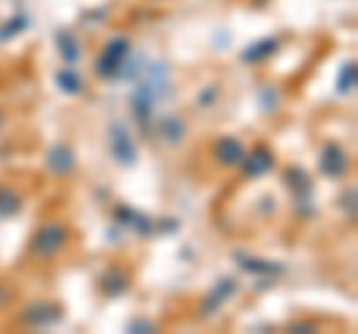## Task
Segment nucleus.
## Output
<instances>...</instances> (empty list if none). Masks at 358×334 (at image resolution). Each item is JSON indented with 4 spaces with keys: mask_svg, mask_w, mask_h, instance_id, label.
Masks as SVG:
<instances>
[{
    "mask_svg": "<svg viewBox=\"0 0 358 334\" xmlns=\"http://www.w3.org/2000/svg\"><path fill=\"white\" fill-rule=\"evenodd\" d=\"M63 319V307L54 302H33L21 310V322L27 328H51Z\"/></svg>",
    "mask_w": 358,
    "mask_h": 334,
    "instance_id": "obj_5",
    "label": "nucleus"
},
{
    "mask_svg": "<svg viewBox=\"0 0 358 334\" xmlns=\"http://www.w3.org/2000/svg\"><path fill=\"white\" fill-rule=\"evenodd\" d=\"M75 164H78L75 150L66 140L54 143V147L48 150V155H45V170L54 173V176H69V173H75Z\"/></svg>",
    "mask_w": 358,
    "mask_h": 334,
    "instance_id": "obj_7",
    "label": "nucleus"
},
{
    "mask_svg": "<svg viewBox=\"0 0 358 334\" xmlns=\"http://www.w3.org/2000/svg\"><path fill=\"white\" fill-rule=\"evenodd\" d=\"M129 286H131V275L126 269H120V266H110V269L102 272V277H99V289H102V296H108V298L126 296Z\"/></svg>",
    "mask_w": 358,
    "mask_h": 334,
    "instance_id": "obj_10",
    "label": "nucleus"
},
{
    "mask_svg": "<svg viewBox=\"0 0 358 334\" xmlns=\"http://www.w3.org/2000/svg\"><path fill=\"white\" fill-rule=\"evenodd\" d=\"M131 57V39L129 36H110L105 42L102 54L96 57V75L105 78V81H117V78L126 75V63Z\"/></svg>",
    "mask_w": 358,
    "mask_h": 334,
    "instance_id": "obj_1",
    "label": "nucleus"
},
{
    "mask_svg": "<svg viewBox=\"0 0 358 334\" xmlns=\"http://www.w3.org/2000/svg\"><path fill=\"white\" fill-rule=\"evenodd\" d=\"M242 155H245L242 140L227 138V135L218 138V140H215V147H212V159H215L218 167H239Z\"/></svg>",
    "mask_w": 358,
    "mask_h": 334,
    "instance_id": "obj_11",
    "label": "nucleus"
},
{
    "mask_svg": "<svg viewBox=\"0 0 358 334\" xmlns=\"http://www.w3.org/2000/svg\"><path fill=\"white\" fill-rule=\"evenodd\" d=\"M108 152L120 167H134L138 161V147H134L131 131L117 119L108 126Z\"/></svg>",
    "mask_w": 358,
    "mask_h": 334,
    "instance_id": "obj_3",
    "label": "nucleus"
},
{
    "mask_svg": "<svg viewBox=\"0 0 358 334\" xmlns=\"http://www.w3.org/2000/svg\"><path fill=\"white\" fill-rule=\"evenodd\" d=\"M21 212V194L9 185H0V218H15Z\"/></svg>",
    "mask_w": 358,
    "mask_h": 334,
    "instance_id": "obj_16",
    "label": "nucleus"
},
{
    "mask_svg": "<svg viewBox=\"0 0 358 334\" xmlns=\"http://www.w3.org/2000/svg\"><path fill=\"white\" fill-rule=\"evenodd\" d=\"M236 260L245 272H254V275H278L281 272V266H275V263H266L260 257H245V254H236Z\"/></svg>",
    "mask_w": 358,
    "mask_h": 334,
    "instance_id": "obj_18",
    "label": "nucleus"
},
{
    "mask_svg": "<svg viewBox=\"0 0 358 334\" xmlns=\"http://www.w3.org/2000/svg\"><path fill=\"white\" fill-rule=\"evenodd\" d=\"M343 209H346V215H355V188H350V191L343 194Z\"/></svg>",
    "mask_w": 358,
    "mask_h": 334,
    "instance_id": "obj_23",
    "label": "nucleus"
},
{
    "mask_svg": "<svg viewBox=\"0 0 358 334\" xmlns=\"http://www.w3.org/2000/svg\"><path fill=\"white\" fill-rule=\"evenodd\" d=\"M129 331H138V334L155 331V322H150V319H131V322H129Z\"/></svg>",
    "mask_w": 358,
    "mask_h": 334,
    "instance_id": "obj_21",
    "label": "nucleus"
},
{
    "mask_svg": "<svg viewBox=\"0 0 358 334\" xmlns=\"http://www.w3.org/2000/svg\"><path fill=\"white\" fill-rule=\"evenodd\" d=\"M159 129H162V138L167 143H179V140H182V135H185V126L176 117H164Z\"/></svg>",
    "mask_w": 358,
    "mask_h": 334,
    "instance_id": "obj_19",
    "label": "nucleus"
},
{
    "mask_svg": "<svg viewBox=\"0 0 358 334\" xmlns=\"http://www.w3.org/2000/svg\"><path fill=\"white\" fill-rule=\"evenodd\" d=\"M54 42H57L60 57H63L66 63H69V66H72L78 57H81V48H78L75 33H69V30H57V33H54Z\"/></svg>",
    "mask_w": 358,
    "mask_h": 334,
    "instance_id": "obj_15",
    "label": "nucleus"
},
{
    "mask_svg": "<svg viewBox=\"0 0 358 334\" xmlns=\"http://www.w3.org/2000/svg\"><path fill=\"white\" fill-rule=\"evenodd\" d=\"M236 289H239L236 277H221V281H218V284L206 293L203 302H200V317H212V314H218V310H221L224 305H227V298L236 296Z\"/></svg>",
    "mask_w": 358,
    "mask_h": 334,
    "instance_id": "obj_6",
    "label": "nucleus"
},
{
    "mask_svg": "<svg viewBox=\"0 0 358 334\" xmlns=\"http://www.w3.org/2000/svg\"><path fill=\"white\" fill-rule=\"evenodd\" d=\"M284 182H287V188L293 191L296 197H310V180H308V173L301 170V167H287L284 170Z\"/></svg>",
    "mask_w": 358,
    "mask_h": 334,
    "instance_id": "obj_13",
    "label": "nucleus"
},
{
    "mask_svg": "<svg viewBox=\"0 0 358 334\" xmlns=\"http://www.w3.org/2000/svg\"><path fill=\"white\" fill-rule=\"evenodd\" d=\"M317 164L326 180H343V176L350 173V152H346L338 140H329V143H322Z\"/></svg>",
    "mask_w": 358,
    "mask_h": 334,
    "instance_id": "obj_4",
    "label": "nucleus"
},
{
    "mask_svg": "<svg viewBox=\"0 0 358 334\" xmlns=\"http://www.w3.org/2000/svg\"><path fill=\"white\" fill-rule=\"evenodd\" d=\"M54 84H57L60 93H66V96H78L84 90V78L78 75L72 66H66V69H60L57 75H54Z\"/></svg>",
    "mask_w": 358,
    "mask_h": 334,
    "instance_id": "obj_14",
    "label": "nucleus"
},
{
    "mask_svg": "<svg viewBox=\"0 0 358 334\" xmlns=\"http://www.w3.org/2000/svg\"><path fill=\"white\" fill-rule=\"evenodd\" d=\"M278 45H281V42H278L275 36H266V39H257L251 48H245L242 51V63H263V60H268L272 57V54H278Z\"/></svg>",
    "mask_w": 358,
    "mask_h": 334,
    "instance_id": "obj_12",
    "label": "nucleus"
},
{
    "mask_svg": "<svg viewBox=\"0 0 358 334\" xmlns=\"http://www.w3.org/2000/svg\"><path fill=\"white\" fill-rule=\"evenodd\" d=\"M0 129H3V114H0Z\"/></svg>",
    "mask_w": 358,
    "mask_h": 334,
    "instance_id": "obj_25",
    "label": "nucleus"
},
{
    "mask_svg": "<svg viewBox=\"0 0 358 334\" xmlns=\"http://www.w3.org/2000/svg\"><path fill=\"white\" fill-rule=\"evenodd\" d=\"M21 30H27V15H15V18H9V24L0 27V42H6V39L18 36Z\"/></svg>",
    "mask_w": 358,
    "mask_h": 334,
    "instance_id": "obj_20",
    "label": "nucleus"
},
{
    "mask_svg": "<svg viewBox=\"0 0 358 334\" xmlns=\"http://www.w3.org/2000/svg\"><path fill=\"white\" fill-rule=\"evenodd\" d=\"M66 242H69V227L60 224V221H48V224H42L36 233H33L30 254L36 260L48 263V260H54L66 248Z\"/></svg>",
    "mask_w": 358,
    "mask_h": 334,
    "instance_id": "obj_2",
    "label": "nucleus"
},
{
    "mask_svg": "<svg viewBox=\"0 0 358 334\" xmlns=\"http://www.w3.org/2000/svg\"><path fill=\"white\" fill-rule=\"evenodd\" d=\"M239 167H242V173L248 176V180H260V176H266L275 167V155H272L268 147H254L251 152L242 155Z\"/></svg>",
    "mask_w": 358,
    "mask_h": 334,
    "instance_id": "obj_8",
    "label": "nucleus"
},
{
    "mask_svg": "<svg viewBox=\"0 0 358 334\" xmlns=\"http://www.w3.org/2000/svg\"><path fill=\"white\" fill-rule=\"evenodd\" d=\"M355 84H358V69H355V63L350 60V63L341 66L334 90H338V96H352V93H355Z\"/></svg>",
    "mask_w": 358,
    "mask_h": 334,
    "instance_id": "obj_17",
    "label": "nucleus"
},
{
    "mask_svg": "<svg viewBox=\"0 0 358 334\" xmlns=\"http://www.w3.org/2000/svg\"><path fill=\"white\" fill-rule=\"evenodd\" d=\"M114 218L120 221L122 227L134 230V233H138V236H143V239H150L152 233H159V224H155L152 218L143 215L141 209H131V206H117V209H114Z\"/></svg>",
    "mask_w": 358,
    "mask_h": 334,
    "instance_id": "obj_9",
    "label": "nucleus"
},
{
    "mask_svg": "<svg viewBox=\"0 0 358 334\" xmlns=\"http://www.w3.org/2000/svg\"><path fill=\"white\" fill-rule=\"evenodd\" d=\"M6 298H9V289H6L3 284H0V307H3V305H6Z\"/></svg>",
    "mask_w": 358,
    "mask_h": 334,
    "instance_id": "obj_24",
    "label": "nucleus"
},
{
    "mask_svg": "<svg viewBox=\"0 0 358 334\" xmlns=\"http://www.w3.org/2000/svg\"><path fill=\"white\" fill-rule=\"evenodd\" d=\"M218 99V90L215 87H206V90H200V96H197V105H212Z\"/></svg>",
    "mask_w": 358,
    "mask_h": 334,
    "instance_id": "obj_22",
    "label": "nucleus"
}]
</instances>
